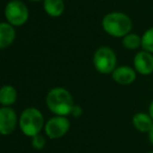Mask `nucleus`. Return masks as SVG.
<instances>
[{
  "label": "nucleus",
  "instance_id": "1",
  "mask_svg": "<svg viewBox=\"0 0 153 153\" xmlns=\"http://www.w3.org/2000/svg\"><path fill=\"white\" fill-rule=\"evenodd\" d=\"M47 108L55 115H70L74 106V98L67 89L63 87L51 88L46 96Z\"/></svg>",
  "mask_w": 153,
  "mask_h": 153
},
{
  "label": "nucleus",
  "instance_id": "2",
  "mask_svg": "<svg viewBox=\"0 0 153 153\" xmlns=\"http://www.w3.org/2000/svg\"><path fill=\"white\" fill-rule=\"evenodd\" d=\"M102 27L106 34L114 38H124L132 30V21L128 15L121 12H111L103 17Z\"/></svg>",
  "mask_w": 153,
  "mask_h": 153
},
{
  "label": "nucleus",
  "instance_id": "3",
  "mask_svg": "<svg viewBox=\"0 0 153 153\" xmlns=\"http://www.w3.org/2000/svg\"><path fill=\"white\" fill-rule=\"evenodd\" d=\"M18 124L22 133L28 137H33L39 134L45 126L42 112L35 107L24 109L20 114Z\"/></svg>",
  "mask_w": 153,
  "mask_h": 153
},
{
  "label": "nucleus",
  "instance_id": "4",
  "mask_svg": "<svg viewBox=\"0 0 153 153\" xmlns=\"http://www.w3.org/2000/svg\"><path fill=\"white\" fill-rule=\"evenodd\" d=\"M92 63L97 71L103 74H112L117 67V58L113 49L107 46H102L96 51L92 58Z\"/></svg>",
  "mask_w": 153,
  "mask_h": 153
},
{
  "label": "nucleus",
  "instance_id": "5",
  "mask_svg": "<svg viewBox=\"0 0 153 153\" xmlns=\"http://www.w3.org/2000/svg\"><path fill=\"white\" fill-rule=\"evenodd\" d=\"M27 5L21 0H11L4 9V17L7 22L13 26H22L28 20Z\"/></svg>",
  "mask_w": 153,
  "mask_h": 153
},
{
  "label": "nucleus",
  "instance_id": "6",
  "mask_svg": "<svg viewBox=\"0 0 153 153\" xmlns=\"http://www.w3.org/2000/svg\"><path fill=\"white\" fill-rule=\"evenodd\" d=\"M70 128V122L66 117L55 115L44 126L45 134L51 140H58L65 135Z\"/></svg>",
  "mask_w": 153,
  "mask_h": 153
},
{
  "label": "nucleus",
  "instance_id": "7",
  "mask_svg": "<svg viewBox=\"0 0 153 153\" xmlns=\"http://www.w3.org/2000/svg\"><path fill=\"white\" fill-rule=\"evenodd\" d=\"M19 123L17 113L11 107H1L0 109V132L2 135H10L15 131Z\"/></svg>",
  "mask_w": 153,
  "mask_h": 153
},
{
  "label": "nucleus",
  "instance_id": "8",
  "mask_svg": "<svg viewBox=\"0 0 153 153\" xmlns=\"http://www.w3.org/2000/svg\"><path fill=\"white\" fill-rule=\"evenodd\" d=\"M133 67L143 76L151 74L153 72V53L146 51L136 53L133 58Z\"/></svg>",
  "mask_w": 153,
  "mask_h": 153
},
{
  "label": "nucleus",
  "instance_id": "9",
  "mask_svg": "<svg viewBox=\"0 0 153 153\" xmlns=\"http://www.w3.org/2000/svg\"><path fill=\"white\" fill-rule=\"evenodd\" d=\"M111 74L113 81L120 85H130L136 79V70L134 67L126 65L117 66Z\"/></svg>",
  "mask_w": 153,
  "mask_h": 153
},
{
  "label": "nucleus",
  "instance_id": "10",
  "mask_svg": "<svg viewBox=\"0 0 153 153\" xmlns=\"http://www.w3.org/2000/svg\"><path fill=\"white\" fill-rule=\"evenodd\" d=\"M16 39L15 26L10 24L9 22H1L0 23V48H7Z\"/></svg>",
  "mask_w": 153,
  "mask_h": 153
},
{
  "label": "nucleus",
  "instance_id": "11",
  "mask_svg": "<svg viewBox=\"0 0 153 153\" xmlns=\"http://www.w3.org/2000/svg\"><path fill=\"white\" fill-rule=\"evenodd\" d=\"M132 124L136 130L148 133L153 127V119L149 113L138 112L132 117Z\"/></svg>",
  "mask_w": 153,
  "mask_h": 153
},
{
  "label": "nucleus",
  "instance_id": "12",
  "mask_svg": "<svg viewBox=\"0 0 153 153\" xmlns=\"http://www.w3.org/2000/svg\"><path fill=\"white\" fill-rule=\"evenodd\" d=\"M18 92L14 86L3 85L0 90V104L2 107H11L17 101Z\"/></svg>",
  "mask_w": 153,
  "mask_h": 153
},
{
  "label": "nucleus",
  "instance_id": "13",
  "mask_svg": "<svg viewBox=\"0 0 153 153\" xmlns=\"http://www.w3.org/2000/svg\"><path fill=\"white\" fill-rule=\"evenodd\" d=\"M43 9L48 16L60 17L65 11L64 0H43Z\"/></svg>",
  "mask_w": 153,
  "mask_h": 153
},
{
  "label": "nucleus",
  "instance_id": "14",
  "mask_svg": "<svg viewBox=\"0 0 153 153\" xmlns=\"http://www.w3.org/2000/svg\"><path fill=\"white\" fill-rule=\"evenodd\" d=\"M122 43H123V46L125 48L134 51V49H137L140 46H142V37L138 36L137 34H134V33H130L124 37Z\"/></svg>",
  "mask_w": 153,
  "mask_h": 153
},
{
  "label": "nucleus",
  "instance_id": "15",
  "mask_svg": "<svg viewBox=\"0 0 153 153\" xmlns=\"http://www.w3.org/2000/svg\"><path fill=\"white\" fill-rule=\"evenodd\" d=\"M143 51L153 53V27H150L142 36Z\"/></svg>",
  "mask_w": 153,
  "mask_h": 153
},
{
  "label": "nucleus",
  "instance_id": "16",
  "mask_svg": "<svg viewBox=\"0 0 153 153\" xmlns=\"http://www.w3.org/2000/svg\"><path fill=\"white\" fill-rule=\"evenodd\" d=\"M30 143H32V147L36 150H42L43 148L46 145V140H45V137L43 135H41V133L37 134V135L30 137Z\"/></svg>",
  "mask_w": 153,
  "mask_h": 153
},
{
  "label": "nucleus",
  "instance_id": "17",
  "mask_svg": "<svg viewBox=\"0 0 153 153\" xmlns=\"http://www.w3.org/2000/svg\"><path fill=\"white\" fill-rule=\"evenodd\" d=\"M83 114V108L80 105L74 104V106L72 107V110L70 112V115H72L74 117H80Z\"/></svg>",
  "mask_w": 153,
  "mask_h": 153
},
{
  "label": "nucleus",
  "instance_id": "18",
  "mask_svg": "<svg viewBox=\"0 0 153 153\" xmlns=\"http://www.w3.org/2000/svg\"><path fill=\"white\" fill-rule=\"evenodd\" d=\"M148 137H149V140H150V143L153 145V127H152V129H151L150 131L148 132Z\"/></svg>",
  "mask_w": 153,
  "mask_h": 153
},
{
  "label": "nucleus",
  "instance_id": "19",
  "mask_svg": "<svg viewBox=\"0 0 153 153\" xmlns=\"http://www.w3.org/2000/svg\"><path fill=\"white\" fill-rule=\"evenodd\" d=\"M149 114H150V117L153 119V101L150 103V105H149Z\"/></svg>",
  "mask_w": 153,
  "mask_h": 153
},
{
  "label": "nucleus",
  "instance_id": "20",
  "mask_svg": "<svg viewBox=\"0 0 153 153\" xmlns=\"http://www.w3.org/2000/svg\"><path fill=\"white\" fill-rule=\"evenodd\" d=\"M30 1H34V2H39V1H42V0H30Z\"/></svg>",
  "mask_w": 153,
  "mask_h": 153
},
{
  "label": "nucleus",
  "instance_id": "21",
  "mask_svg": "<svg viewBox=\"0 0 153 153\" xmlns=\"http://www.w3.org/2000/svg\"><path fill=\"white\" fill-rule=\"evenodd\" d=\"M149 153H153V151H151V152H149Z\"/></svg>",
  "mask_w": 153,
  "mask_h": 153
}]
</instances>
